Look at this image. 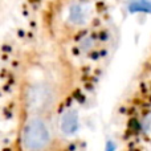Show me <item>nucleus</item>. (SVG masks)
I'll use <instances>...</instances> for the list:
<instances>
[{
  "mask_svg": "<svg viewBox=\"0 0 151 151\" xmlns=\"http://www.w3.org/2000/svg\"><path fill=\"white\" fill-rule=\"evenodd\" d=\"M53 138L52 126L45 115H28L20 133L23 151H49Z\"/></svg>",
  "mask_w": 151,
  "mask_h": 151,
  "instance_id": "nucleus-1",
  "label": "nucleus"
},
{
  "mask_svg": "<svg viewBox=\"0 0 151 151\" xmlns=\"http://www.w3.org/2000/svg\"><path fill=\"white\" fill-rule=\"evenodd\" d=\"M60 101L58 89L52 82L37 81L24 91V107L28 115H47Z\"/></svg>",
  "mask_w": 151,
  "mask_h": 151,
  "instance_id": "nucleus-2",
  "label": "nucleus"
},
{
  "mask_svg": "<svg viewBox=\"0 0 151 151\" xmlns=\"http://www.w3.org/2000/svg\"><path fill=\"white\" fill-rule=\"evenodd\" d=\"M78 129V114L74 109H68L60 118V130L64 135L70 137Z\"/></svg>",
  "mask_w": 151,
  "mask_h": 151,
  "instance_id": "nucleus-3",
  "label": "nucleus"
},
{
  "mask_svg": "<svg viewBox=\"0 0 151 151\" xmlns=\"http://www.w3.org/2000/svg\"><path fill=\"white\" fill-rule=\"evenodd\" d=\"M89 19V11L81 3H76L73 4L68 11V21L72 25L81 27L88 21Z\"/></svg>",
  "mask_w": 151,
  "mask_h": 151,
  "instance_id": "nucleus-4",
  "label": "nucleus"
},
{
  "mask_svg": "<svg viewBox=\"0 0 151 151\" xmlns=\"http://www.w3.org/2000/svg\"><path fill=\"white\" fill-rule=\"evenodd\" d=\"M129 8L131 12H151V0H131Z\"/></svg>",
  "mask_w": 151,
  "mask_h": 151,
  "instance_id": "nucleus-5",
  "label": "nucleus"
}]
</instances>
